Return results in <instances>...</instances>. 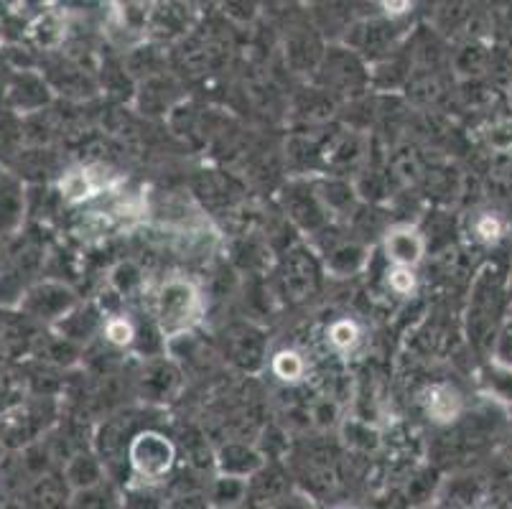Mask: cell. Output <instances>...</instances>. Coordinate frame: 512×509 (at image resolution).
<instances>
[{
	"mask_svg": "<svg viewBox=\"0 0 512 509\" xmlns=\"http://www.w3.org/2000/svg\"><path fill=\"white\" fill-rule=\"evenodd\" d=\"M158 314H161V324L164 331H179L184 326L192 324L199 314V296L189 283H169L161 293V303H158Z\"/></svg>",
	"mask_w": 512,
	"mask_h": 509,
	"instance_id": "6da1fadb",
	"label": "cell"
},
{
	"mask_svg": "<svg viewBox=\"0 0 512 509\" xmlns=\"http://www.w3.org/2000/svg\"><path fill=\"white\" fill-rule=\"evenodd\" d=\"M171 459H174L171 443L161 436H153V433L141 436L136 441V446H133V466L146 479H156V476L166 474L171 466Z\"/></svg>",
	"mask_w": 512,
	"mask_h": 509,
	"instance_id": "7a4b0ae2",
	"label": "cell"
},
{
	"mask_svg": "<svg viewBox=\"0 0 512 509\" xmlns=\"http://www.w3.org/2000/svg\"><path fill=\"white\" fill-rule=\"evenodd\" d=\"M385 250H388V258L395 265H403V268H411L421 260L423 255V240L418 232L408 230V227H398L388 235L385 240Z\"/></svg>",
	"mask_w": 512,
	"mask_h": 509,
	"instance_id": "3957f363",
	"label": "cell"
},
{
	"mask_svg": "<svg viewBox=\"0 0 512 509\" xmlns=\"http://www.w3.org/2000/svg\"><path fill=\"white\" fill-rule=\"evenodd\" d=\"M426 408L436 423H451L459 415V410H462V400L449 387H434V390L428 392Z\"/></svg>",
	"mask_w": 512,
	"mask_h": 509,
	"instance_id": "277c9868",
	"label": "cell"
},
{
	"mask_svg": "<svg viewBox=\"0 0 512 509\" xmlns=\"http://www.w3.org/2000/svg\"><path fill=\"white\" fill-rule=\"evenodd\" d=\"M273 370H276V375L281 377V380L296 382L304 375V359L296 352H281L273 359Z\"/></svg>",
	"mask_w": 512,
	"mask_h": 509,
	"instance_id": "5b68a950",
	"label": "cell"
},
{
	"mask_svg": "<svg viewBox=\"0 0 512 509\" xmlns=\"http://www.w3.org/2000/svg\"><path fill=\"white\" fill-rule=\"evenodd\" d=\"M62 191L67 199L79 202V199H87V196L95 191V186H92L90 174H85V171H77V174H69L67 179L62 181Z\"/></svg>",
	"mask_w": 512,
	"mask_h": 509,
	"instance_id": "8992f818",
	"label": "cell"
},
{
	"mask_svg": "<svg viewBox=\"0 0 512 509\" xmlns=\"http://www.w3.org/2000/svg\"><path fill=\"white\" fill-rule=\"evenodd\" d=\"M329 339H332V344L337 349H349L355 347L357 339H360V329L352 321H337L332 326V331H329Z\"/></svg>",
	"mask_w": 512,
	"mask_h": 509,
	"instance_id": "52a82bcc",
	"label": "cell"
},
{
	"mask_svg": "<svg viewBox=\"0 0 512 509\" xmlns=\"http://www.w3.org/2000/svg\"><path fill=\"white\" fill-rule=\"evenodd\" d=\"M477 235L484 242H497L505 235V224H502V219L497 214H482L477 219Z\"/></svg>",
	"mask_w": 512,
	"mask_h": 509,
	"instance_id": "ba28073f",
	"label": "cell"
},
{
	"mask_svg": "<svg viewBox=\"0 0 512 509\" xmlns=\"http://www.w3.org/2000/svg\"><path fill=\"white\" fill-rule=\"evenodd\" d=\"M107 339L113 344H120V347H125V344H130V339H133V326H130L128 319H113L110 324H107Z\"/></svg>",
	"mask_w": 512,
	"mask_h": 509,
	"instance_id": "9c48e42d",
	"label": "cell"
},
{
	"mask_svg": "<svg viewBox=\"0 0 512 509\" xmlns=\"http://www.w3.org/2000/svg\"><path fill=\"white\" fill-rule=\"evenodd\" d=\"M390 286H393L398 293H411L413 288H416V278H413L411 268H403V265H398V270H393V273H390Z\"/></svg>",
	"mask_w": 512,
	"mask_h": 509,
	"instance_id": "30bf717a",
	"label": "cell"
},
{
	"mask_svg": "<svg viewBox=\"0 0 512 509\" xmlns=\"http://www.w3.org/2000/svg\"><path fill=\"white\" fill-rule=\"evenodd\" d=\"M408 3H411V0H383L385 11L393 13V16H400V13H406L408 11Z\"/></svg>",
	"mask_w": 512,
	"mask_h": 509,
	"instance_id": "8fae6325",
	"label": "cell"
}]
</instances>
